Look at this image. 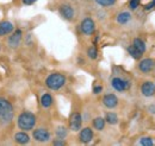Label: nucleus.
Listing matches in <instances>:
<instances>
[{"mask_svg":"<svg viewBox=\"0 0 155 146\" xmlns=\"http://www.w3.org/2000/svg\"><path fill=\"white\" fill-rule=\"evenodd\" d=\"M15 118V108L11 101L0 96V124L7 126L12 122Z\"/></svg>","mask_w":155,"mask_h":146,"instance_id":"nucleus-1","label":"nucleus"},{"mask_svg":"<svg viewBox=\"0 0 155 146\" xmlns=\"http://www.w3.org/2000/svg\"><path fill=\"white\" fill-rule=\"evenodd\" d=\"M37 124V118L32 112L23 110L17 118V126L21 131H32Z\"/></svg>","mask_w":155,"mask_h":146,"instance_id":"nucleus-2","label":"nucleus"},{"mask_svg":"<svg viewBox=\"0 0 155 146\" xmlns=\"http://www.w3.org/2000/svg\"><path fill=\"white\" fill-rule=\"evenodd\" d=\"M67 82V78L63 74L53 73L45 78V86L50 90H60Z\"/></svg>","mask_w":155,"mask_h":146,"instance_id":"nucleus-3","label":"nucleus"},{"mask_svg":"<svg viewBox=\"0 0 155 146\" xmlns=\"http://www.w3.org/2000/svg\"><path fill=\"white\" fill-rule=\"evenodd\" d=\"M32 138L35 141H37L39 144H45L51 139V134L47 128L37 127L32 129Z\"/></svg>","mask_w":155,"mask_h":146,"instance_id":"nucleus-4","label":"nucleus"},{"mask_svg":"<svg viewBox=\"0 0 155 146\" xmlns=\"http://www.w3.org/2000/svg\"><path fill=\"white\" fill-rule=\"evenodd\" d=\"M21 40H23V30L21 29H16L10 33V37L7 39V46L12 50H16V49L19 48V45L21 44Z\"/></svg>","mask_w":155,"mask_h":146,"instance_id":"nucleus-5","label":"nucleus"},{"mask_svg":"<svg viewBox=\"0 0 155 146\" xmlns=\"http://www.w3.org/2000/svg\"><path fill=\"white\" fill-rule=\"evenodd\" d=\"M80 30L85 36H91L96 31V23L92 18H85L80 24Z\"/></svg>","mask_w":155,"mask_h":146,"instance_id":"nucleus-6","label":"nucleus"},{"mask_svg":"<svg viewBox=\"0 0 155 146\" xmlns=\"http://www.w3.org/2000/svg\"><path fill=\"white\" fill-rule=\"evenodd\" d=\"M111 86L115 90L123 93V91L128 90L130 88V82L128 80H124V78H120V77H112Z\"/></svg>","mask_w":155,"mask_h":146,"instance_id":"nucleus-7","label":"nucleus"},{"mask_svg":"<svg viewBox=\"0 0 155 146\" xmlns=\"http://www.w3.org/2000/svg\"><path fill=\"white\" fill-rule=\"evenodd\" d=\"M82 126V116L79 112H73L69 116V128L73 132H78Z\"/></svg>","mask_w":155,"mask_h":146,"instance_id":"nucleus-8","label":"nucleus"},{"mask_svg":"<svg viewBox=\"0 0 155 146\" xmlns=\"http://www.w3.org/2000/svg\"><path fill=\"white\" fill-rule=\"evenodd\" d=\"M93 129L90 127L81 128L79 132V140L82 144H90L93 140Z\"/></svg>","mask_w":155,"mask_h":146,"instance_id":"nucleus-9","label":"nucleus"},{"mask_svg":"<svg viewBox=\"0 0 155 146\" xmlns=\"http://www.w3.org/2000/svg\"><path fill=\"white\" fill-rule=\"evenodd\" d=\"M58 12L62 16V18H64L66 20H72L74 18V14H75L74 8L71 5H67V4L61 5L60 8H58Z\"/></svg>","mask_w":155,"mask_h":146,"instance_id":"nucleus-10","label":"nucleus"},{"mask_svg":"<svg viewBox=\"0 0 155 146\" xmlns=\"http://www.w3.org/2000/svg\"><path fill=\"white\" fill-rule=\"evenodd\" d=\"M13 140H15V143L18 144V145H28V144L30 143V135L28 134L26 131H21V129H20L19 132L15 133Z\"/></svg>","mask_w":155,"mask_h":146,"instance_id":"nucleus-11","label":"nucleus"},{"mask_svg":"<svg viewBox=\"0 0 155 146\" xmlns=\"http://www.w3.org/2000/svg\"><path fill=\"white\" fill-rule=\"evenodd\" d=\"M101 101H103V105L106 108H109V110L116 108L117 105H118V97L115 94H106V95H104Z\"/></svg>","mask_w":155,"mask_h":146,"instance_id":"nucleus-12","label":"nucleus"},{"mask_svg":"<svg viewBox=\"0 0 155 146\" xmlns=\"http://www.w3.org/2000/svg\"><path fill=\"white\" fill-rule=\"evenodd\" d=\"M15 30V25L10 20H1L0 21V37H5L10 35Z\"/></svg>","mask_w":155,"mask_h":146,"instance_id":"nucleus-13","label":"nucleus"},{"mask_svg":"<svg viewBox=\"0 0 155 146\" xmlns=\"http://www.w3.org/2000/svg\"><path fill=\"white\" fill-rule=\"evenodd\" d=\"M154 64H155L154 61H153L152 58H144V59H142V61L138 63V69H140V71H142V73L149 74L153 70Z\"/></svg>","mask_w":155,"mask_h":146,"instance_id":"nucleus-14","label":"nucleus"},{"mask_svg":"<svg viewBox=\"0 0 155 146\" xmlns=\"http://www.w3.org/2000/svg\"><path fill=\"white\" fill-rule=\"evenodd\" d=\"M141 93L147 97H150V96L155 95V84L152 81H146L141 86Z\"/></svg>","mask_w":155,"mask_h":146,"instance_id":"nucleus-15","label":"nucleus"},{"mask_svg":"<svg viewBox=\"0 0 155 146\" xmlns=\"http://www.w3.org/2000/svg\"><path fill=\"white\" fill-rule=\"evenodd\" d=\"M51 105H53V96L49 93H44L41 96V106L47 110V108H50Z\"/></svg>","mask_w":155,"mask_h":146,"instance_id":"nucleus-16","label":"nucleus"},{"mask_svg":"<svg viewBox=\"0 0 155 146\" xmlns=\"http://www.w3.org/2000/svg\"><path fill=\"white\" fill-rule=\"evenodd\" d=\"M130 19H131V13L128 12V11H123V12L118 13V16H117V23L119 25H125V24H128L130 21Z\"/></svg>","mask_w":155,"mask_h":146,"instance_id":"nucleus-17","label":"nucleus"},{"mask_svg":"<svg viewBox=\"0 0 155 146\" xmlns=\"http://www.w3.org/2000/svg\"><path fill=\"white\" fill-rule=\"evenodd\" d=\"M105 124H106V121H105V119H104V118H101V116H97V118H94V119H93V121H92L93 128H94V129H97V131H103V129L105 128Z\"/></svg>","mask_w":155,"mask_h":146,"instance_id":"nucleus-18","label":"nucleus"},{"mask_svg":"<svg viewBox=\"0 0 155 146\" xmlns=\"http://www.w3.org/2000/svg\"><path fill=\"white\" fill-rule=\"evenodd\" d=\"M105 121L110 125H117L119 119H118V115L114 112H107L106 115H105Z\"/></svg>","mask_w":155,"mask_h":146,"instance_id":"nucleus-19","label":"nucleus"},{"mask_svg":"<svg viewBox=\"0 0 155 146\" xmlns=\"http://www.w3.org/2000/svg\"><path fill=\"white\" fill-rule=\"evenodd\" d=\"M55 134H56V137H58V138L64 139V138L68 135V129H67L66 126L60 125V126H58V127L55 128Z\"/></svg>","mask_w":155,"mask_h":146,"instance_id":"nucleus-20","label":"nucleus"},{"mask_svg":"<svg viewBox=\"0 0 155 146\" xmlns=\"http://www.w3.org/2000/svg\"><path fill=\"white\" fill-rule=\"evenodd\" d=\"M133 45L135 46L140 52H142V54L146 52V44H144V42H143L141 38H135V39L133 40Z\"/></svg>","mask_w":155,"mask_h":146,"instance_id":"nucleus-21","label":"nucleus"},{"mask_svg":"<svg viewBox=\"0 0 155 146\" xmlns=\"http://www.w3.org/2000/svg\"><path fill=\"white\" fill-rule=\"evenodd\" d=\"M128 52H129V55L131 56L134 59H140L141 57H142V52H140L137 49H136L134 45H130V46H128Z\"/></svg>","mask_w":155,"mask_h":146,"instance_id":"nucleus-22","label":"nucleus"},{"mask_svg":"<svg viewBox=\"0 0 155 146\" xmlns=\"http://www.w3.org/2000/svg\"><path fill=\"white\" fill-rule=\"evenodd\" d=\"M87 56L91 58V59H96L98 57V49L96 45H92L87 49Z\"/></svg>","mask_w":155,"mask_h":146,"instance_id":"nucleus-23","label":"nucleus"},{"mask_svg":"<svg viewBox=\"0 0 155 146\" xmlns=\"http://www.w3.org/2000/svg\"><path fill=\"white\" fill-rule=\"evenodd\" d=\"M96 2L101 7H110L116 4V0H96Z\"/></svg>","mask_w":155,"mask_h":146,"instance_id":"nucleus-24","label":"nucleus"},{"mask_svg":"<svg viewBox=\"0 0 155 146\" xmlns=\"http://www.w3.org/2000/svg\"><path fill=\"white\" fill-rule=\"evenodd\" d=\"M153 144H154V141H153V139H152V138H149V137H144V138H142V139L140 140V145L152 146Z\"/></svg>","mask_w":155,"mask_h":146,"instance_id":"nucleus-25","label":"nucleus"},{"mask_svg":"<svg viewBox=\"0 0 155 146\" xmlns=\"http://www.w3.org/2000/svg\"><path fill=\"white\" fill-rule=\"evenodd\" d=\"M140 2H141V0H129V8L134 11L140 6Z\"/></svg>","mask_w":155,"mask_h":146,"instance_id":"nucleus-26","label":"nucleus"},{"mask_svg":"<svg viewBox=\"0 0 155 146\" xmlns=\"http://www.w3.org/2000/svg\"><path fill=\"white\" fill-rule=\"evenodd\" d=\"M53 145H55V146L66 145V141H64V139H61V138H58V137H56V139L53 141Z\"/></svg>","mask_w":155,"mask_h":146,"instance_id":"nucleus-27","label":"nucleus"},{"mask_svg":"<svg viewBox=\"0 0 155 146\" xmlns=\"http://www.w3.org/2000/svg\"><path fill=\"white\" fill-rule=\"evenodd\" d=\"M153 7H155V0H152L150 2H148V4L144 6V10H146V11H149V10H152Z\"/></svg>","mask_w":155,"mask_h":146,"instance_id":"nucleus-28","label":"nucleus"},{"mask_svg":"<svg viewBox=\"0 0 155 146\" xmlns=\"http://www.w3.org/2000/svg\"><path fill=\"white\" fill-rule=\"evenodd\" d=\"M103 91V86L98 84V86H93V93L94 94H100Z\"/></svg>","mask_w":155,"mask_h":146,"instance_id":"nucleus-29","label":"nucleus"},{"mask_svg":"<svg viewBox=\"0 0 155 146\" xmlns=\"http://www.w3.org/2000/svg\"><path fill=\"white\" fill-rule=\"evenodd\" d=\"M37 0H21V2L25 5V6H30V5H34Z\"/></svg>","mask_w":155,"mask_h":146,"instance_id":"nucleus-30","label":"nucleus"},{"mask_svg":"<svg viewBox=\"0 0 155 146\" xmlns=\"http://www.w3.org/2000/svg\"><path fill=\"white\" fill-rule=\"evenodd\" d=\"M0 50H1V45H0Z\"/></svg>","mask_w":155,"mask_h":146,"instance_id":"nucleus-31","label":"nucleus"}]
</instances>
